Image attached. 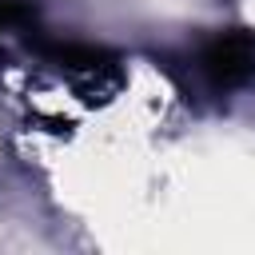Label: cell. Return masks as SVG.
<instances>
[{
  "instance_id": "obj_1",
  "label": "cell",
  "mask_w": 255,
  "mask_h": 255,
  "mask_svg": "<svg viewBox=\"0 0 255 255\" xmlns=\"http://www.w3.org/2000/svg\"><path fill=\"white\" fill-rule=\"evenodd\" d=\"M199 68L215 88H235L255 72V40L247 32H227L203 48Z\"/></svg>"
},
{
  "instance_id": "obj_2",
  "label": "cell",
  "mask_w": 255,
  "mask_h": 255,
  "mask_svg": "<svg viewBox=\"0 0 255 255\" xmlns=\"http://www.w3.org/2000/svg\"><path fill=\"white\" fill-rule=\"evenodd\" d=\"M24 20H32V8H28V4H20V0H0V32L16 28V24H24Z\"/></svg>"
}]
</instances>
